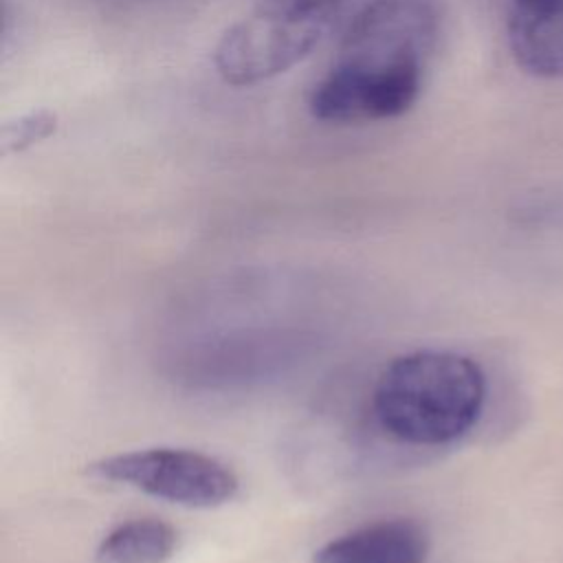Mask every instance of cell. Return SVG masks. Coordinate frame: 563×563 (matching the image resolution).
I'll return each instance as SVG.
<instances>
[{
  "label": "cell",
  "mask_w": 563,
  "mask_h": 563,
  "mask_svg": "<svg viewBox=\"0 0 563 563\" xmlns=\"http://www.w3.org/2000/svg\"><path fill=\"white\" fill-rule=\"evenodd\" d=\"M433 0H372L347 24L339 55L314 84L308 110L352 125L405 114L418 99L438 40Z\"/></svg>",
  "instance_id": "6da1fadb"
},
{
  "label": "cell",
  "mask_w": 563,
  "mask_h": 563,
  "mask_svg": "<svg viewBox=\"0 0 563 563\" xmlns=\"http://www.w3.org/2000/svg\"><path fill=\"white\" fill-rule=\"evenodd\" d=\"M486 378L457 352L418 350L394 358L374 387L380 427L416 446L449 444L468 433L482 416Z\"/></svg>",
  "instance_id": "7a4b0ae2"
},
{
  "label": "cell",
  "mask_w": 563,
  "mask_h": 563,
  "mask_svg": "<svg viewBox=\"0 0 563 563\" xmlns=\"http://www.w3.org/2000/svg\"><path fill=\"white\" fill-rule=\"evenodd\" d=\"M343 0H257L216 44L213 64L229 86H255L303 62L330 31Z\"/></svg>",
  "instance_id": "3957f363"
},
{
  "label": "cell",
  "mask_w": 563,
  "mask_h": 563,
  "mask_svg": "<svg viewBox=\"0 0 563 563\" xmlns=\"http://www.w3.org/2000/svg\"><path fill=\"white\" fill-rule=\"evenodd\" d=\"M99 479L125 484L187 508H216L238 495V475L220 460L189 449H143L90 464Z\"/></svg>",
  "instance_id": "277c9868"
},
{
  "label": "cell",
  "mask_w": 563,
  "mask_h": 563,
  "mask_svg": "<svg viewBox=\"0 0 563 563\" xmlns=\"http://www.w3.org/2000/svg\"><path fill=\"white\" fill-rule=\"evenodd\" d=\"M506 40L526 75L563 79V0H510Z\"/></svg>",
  "instance_id": "5b68a950"
},
{
  "label": "cell",
  "mask_w": 563,
  "mask_h": 563,
  "mask_svg": "<svg viewBox=\"0 0 563 563\" xmlns=\"http://www.w3.org/2000/svg\"><path fill=\"white\" fill-rule=\"evenodd\" d=\"M427 532L407 517L354 528L314 552V563H424Z\"/></svg>",
  "instance_id": "8992f818"
},
{
  "label": "cell",
  "mask_w": 563,
  "mask_h": 563,
  "mask_svg": "<svg viewBox=\"0 0 563 563\" xmlns=\"http://www.w3.org/2000/svg\"><path fill=\"white\" fill-rule=\"evenodd\" d=\"M178 548V532L156 517H139L112 528L95 550V563H167Z\"/></svg>",
  "instance_id": "52a82bcc"
},
{
  "label": "cell",
  "mask_w": 563,
  "mask_h": 563,
  "mask_svg": "<svg viewBox=\"0 0 563 563\" xmlns=\"http://www.w3.org/2000/svg\"><path fill=\"white\" fill-rule=\"evenodd\" d=\"M57 130V117L48 110L29 112L13 123L2 128V152H22L44 139H48Z\"/></svg>",
  "instance_id": "ba28073f"
}]
</instances>
